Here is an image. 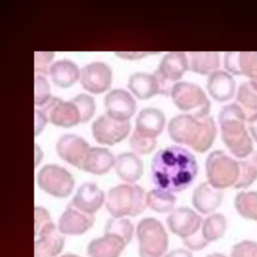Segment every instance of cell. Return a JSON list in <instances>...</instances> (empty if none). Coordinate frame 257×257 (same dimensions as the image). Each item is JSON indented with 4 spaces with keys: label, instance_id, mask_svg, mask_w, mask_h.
<instances>
[{
    "label": "cell",
    "instance_id": "1",
    "mask_svg": "<svg viewBox=\"0 0 257 257\" xmlns=\"http://www.w3.org/2000/svg\"><path fill=\"white\" fill-rule=\"evenodd\" d=\"M198 171L194 155L181 146H170L158 151L151 163L152 182L156 188L171 193L188 189Z\"/></svg>",
    "mask_w": 257,
    "mask_h": 257
},
{
    "label": "cell",
    "instance_id": "2",
    "mask_svg": "<svg viewBox=\"0 0 257 257\" xmlns=\"http://www.w3.org/2000/svg\"><path fill=\"white\" fill-rule=\"evenodd\" d=\"M168 134L176 144L189 146L197 153H206L215 142L217 125L211 115L199 118L181 113L170 119Z\"/></svg>",
    "mask_w": 257,
    "mask_h": 257
},
{
    "label": "cell",
    "instance_id": "3",
    "mask_svg": "<svg viewBox=\"0 0 257 257\" xmlns=\"http://www.w3.org/2000/svg\"><path fill=\"white\" fill-rule=\"evenodd\" d=\"M245 110L237 103L225 104L219 111L221 138L229 152L237 159H245L254 152L253 140L247 127Z\"/></svg>",
    "mask_w": 257,
    "mask_h": 257
},
{
    "label": "cell",
    "instance_id": "4",
    "mask_svg": "<svg viewBox=\"0 0 257 257\" xmlns=\"http://www.w3.org/2000/svg\"><path fill=\"white\" fill-rule=\"evenodd\" d=\"M105 207L112 218L140 215L148 207L147 193L136 184H120L110 188L105 197Z\"/></svg>",
    "mask_w": 257,
    "mask_h": 257
},
{
    "label": "cell",
    "instance_id": "5",
    "mask_svg": "<svg viewBox=\"0 0 257 257\" xmlns=\"http://www.w3.org/2000/svg\"><path fill=\"white\" fill-rule=\"evenodd\" d=\"M140 257H165L169 247L168 233L163 224L152 217L142 219L137 226Z\"/></svg>",
    "mask_w": 257,
    "mask_h": 257
},
{
    "label": "cell",
    "instance_id": "6",
    "mask_svg": "<svg viewBox=\"0 0 257 257\" xmlns=\"http://www.w3.org/2000/svg\"><path fill=\"white\" fill-rule=\"evenodd\" d=\"M207 182L213 187L224 190L234 187L239 178V161L222 150L211 152L205 162Z\"/></svg>",
    "mask_w": 257,
    "mask_h": 257
},
{
    "label": "cell",
    "instance_id": "7",
    "mask_svg": "<svg viewBox=\"0 0 257 257\" xmlns=\"http://www.w3.org/2000/svg\"><path fill=\"white\" fill-rule=\"evenodd\" d=\"M175 105L182 111L202 118L209 115L211 102L205 91L196 83L178 81L171 92Z\"/></svg>",
    "mask_w": 257,
    "mask_h": 257
},
{
    "label": "cell",
    "instance_id": "8",
    "mask_svg": "<svg viewBox=\"0 0 257 257\" xmlns=\"http://www.w3.org/2000/svg\"><path fill=\"white\" fill-rule=\"evenodd\" d=\"M36 182L43 192L55 198L68 197L75 185L74 178L70 172L55 164L43 166L37 173Z\"/></svg>",
    "mask_w": 257,
    "mask_h": 257
},
{
    "label": "cell",
    "instance_id": "9",
    "mask_svg": "<svg viewBox=\"0 0 257 257\" xmlns=\"http://www.w3.org/2000/svg\"><path fill=\"white\" fill-rule=\"evenodd\" d=\"M131 132L130 121H119L106 113L99 115L91 125L93 139L101 145L113 146L123 141Z\"/></svg>",
    "mask_w": 257,
    "mask_h": 257
},
{
    "label": "cell",
    "instance_id": "10",
    "mask_svg": "<svg viewBox=\"0 0 257 257\" xmlns=\"http://www.w3.org/2000/svg\"><path fill=\"white\" fill-rule=\"evenodd\" d=\"M79 82L81 86L92 94H100L108 90L112 83V70L102 61H93L80 69Z\"/></svg>",
    "mask_w": 257,
    "mask_h": 257
},
{
    "label": "cell",
    "instance_id": "11",
    "mask_svg": "<svg viewBox=\"0 0 257 257\" xmlns=\"http://www.w3.org/2000/svg\"><path fill=\"white\" fill-rule=\"evenodd\" d=\"M202 224L201 216L189 207L174 209L167 218V225L170 231L183 240L201 232Z\"/></svg>",
    "mask_w": 257,
    "mask_h": 257
},
{
    "label": "cell",
    "instance_id": "12",
    "mask_svg": "<svg viewBox=\"0 0 257 257\" xmlns=\"http://www.w3.org/2000/svg\"><path fill=\"white\" fill-rule=\"evenodd\" d=\"M40 109L46 114L48 120L56 126L68 128L80 123L78 108L71 100H63L53 96Z\"/></svg>",
    "mask_w": 257,
    "mask_h": 257
},
{
    "label": "cell",
    "instance_id": "13",
    "mask_svg": "<svg viewBox=\"0 0 257 257\" xmlns=\"http://www.w3.org/2000/svg\"><path fill=\"white\" fill-rule=\"evenodd\" d=\"M105 113L119 121H130L137 110V102L131 92L122 88L109 90L103 99Z\"/></svg>",
    "mask_w": 257,
    "mask_h": 257
},
{
    "label": "cell",
    "instance_id": "14",
    "mask_svg": "<svg viewBox=\"0 0 257 257\" xmlns=\"http://www.w3.org/2000/svg\"><path fill=\"white\" fill-rule=\"evenodd\" d=\"M89 149L87 142L74 134L62 135L55 144V151L58 157L79 170H81Z\"/></svg>",
    "mask_w": 257,
    "mask_h": 257
},
{
    "label": "cell",
    "instance_id": "15",
    "mask_svg": "<svg viewBox=\"0 0 257 257\" xmlns=\"http://www.w3.org/2000/svg\"><path fill=\"white\" fill-rule=\"evenodd\" d=\"M94 221V215L86 214L69 204L61 214L57 228L62 235L79 236L88 231Z\"/></svg>",
    "mask_w": 257,
    "mask_h": 257
},
{
    "label": "cell",
    "instance_id": "16",
    "mask_svg": "<svg viewBox=\"0 0 257 257\" xmlns=\"http://www.w3.org/2000/svg\"><path fill=\"white\" fill-rule=\"evenodd\" d=\"M35 257H58L64 247V237L53 222L35 233Z\"/></svg>",
    "mask_w": 257,
    "mask_h": 257
},
{
    "label": "cell",
    "instance_id": "17",
    "mask_svg": "<svg viewBox=\"0 0 257 257\" xmlns=\"http://www.w3.org/2000/svg\"><path fill=\"white\" fill-rule=\"evenodd\" d=\"M105 197L104 192L96 184L86 182L77 189L70 204L86 214L94 215L105 203Z\"/></svg>",
    "mask_w": 257,
    "mask_h": 257
},
{
    "label": "cell",
    "instance_id": "18",
    "mask_svg": "<svg viewBox=\"0 0 257 257\" xmlns=\"http://www.w3.org/2000/svg\"><path fill=\"white\" fill-rule=\"evenodd\" d=\"M189 69V57L182 51H172L165 54L154 72L161 78L176 84Z\"/></svg>",
    "mask_w": 257,
    "mask_h": 257
},
{
    "label": "cell",
    "instance_id": "19",
    "mask_svg": "<svg viewBox=\"0 0 257 257\" xmlns=\"http://www.w3.org/2000/svg\"><path fill=\"white\" fill-rule=\"evenodd\" d=\"M223 197V190L213 187L208 182H203L195 188L192 195V204L199 213L211 215L220 207Z\"/></svg>",
    "mask_w": 257,
    "mask_h": 257
},
{
    "label": "cell",
    "instance_id": "20",
    "mask_svg": "<svg viewBox=\"0 0 257 257\" xmlns=\"http://www.w3.org/2000/svg\"><path fill=\"white\" fill-rule=\"evenodd\" d=\"M210 96L218 102H226L236 94V81L231 73L218 69L208 76L206 83Z\"/></svg>",
    "mask_w": 257,
    "mask_h": 257
},
{
    "label": "cell",
    "instance_id": "21",
    "mask_svg": "<svg viewBox=\"0 0 257 257\" xmlns=\"http://www.w3.org/2000/svg\"><path fill=\"white\" fill-rule=\"evenodd\" d=\"M166 124V116L156 107H145L137 115L135 131L141 136L156 139L162 134Z\"/></svg>",
    "mask_w": 257,
    "mask_h": 257
},
{
    "label": "cell",
    "instance_id": "22",
    "mask_svg": "<svg viewBox=\"0 0 257 257\" xmlns=\"http://www.w3.org/2000/svg\"><path fill=\"white\" fill-rule=\"evenodd\" d=\"M126 245L121 237L104 232L103 236L90 241L86 252L88 257H119Z\"/></svg>",
    "mask_w": 257,
    "mask_h": 257
},
{
    "label": "cell",
    "instance_id": "23",
    "mask_svg": "<svg viewBox=\"0 0 257 257\" xmlns=\"http://www.w3.org/2000/svg\"><path fill=\"white\" fill-rule=\"evenodd\" d=\"M114 170L119 179L128 184L139 181L144 173V163L133 152H124L115 157Z\"/></svg>",
    "mask_w": 257,
    "mask_h": 257
},
{
    "label": "cell",
    "instance_id": "24",
    "mask_svg": "<svg viewBox=\"0 0 257 257\" xmlns=\"http://www.w3.org/2000/svg\"><path fill=\"white\" fill-rule=\"evenodd\" d=\"M114 163L115 158L109 150L101 147H90L81 170L93 175H104L114 167Z\"/></svg>",
    "mask_w": 257,
    "mask_h": 257
},
{
    "label": "cell",
    "instance_id": "25",
    "mask_svg": "<svg viewBox=\"0 0 257 257\" xmlns=\"http://www.w3.org/2000/svg\"><path fill=\"white\" fill-rule=\"evenodd\" d=\"M49 76L52 82L60 88H68L80 78L78 65L69 59H60L53 62Z\"/></svg>",
    "mask_w": 257,
    "mask_h": 257
},
{
    "label": "cell",
    "instance_id": "26",
    "mask_svg": "<svg viewBox=\"0 0 257 257\" xmlns=\"http://www.w3.org/2000/svg\"><path fill=\"white\" fill-rule=\"evenodd\" d=\"M127 87L139 99H149L159 94V83L154 73L134 72L128 77Z\"/></svg>",
    "mask_w": 257,
    "mask_h": 257
},
{
    "label": "cell",
    "instance_id": "27",
    "mask_svg": "<svg viewBox=\"0 0 257 257\" xmlns=\"http://www.w3.org/2000/svg\"><path fill=\"white\" fill-rule=\"evenodd\" d=\"M189 69L201 75H210L219 69L220 54L218 52H189Z\"/></svg>",
    "mask_w": 257,
    "mask_h": 257
},
{
    "label": "cell",
    "instance_id": "28",
    "mask_svg": "<svg viewBox=\"0 0 257 257\" xmlns=\"http://www.w3.org/2000/svg\"><path fill=\"white\" fill-rule=\"evenodd\" d=\"M227 225V219L223 214L213 213L203 221L201 233L208 243L215 242L225 235Z\"/></svg>",
    "mask_w": 257,
    "mask_h": 257
},
{
    "label": "cell",
    "instance_id": "29",
    "mask_svg": "<svg viewBox=\"0 0 257 257\" xmlns=\"http://www.w3.org/2000/svg\"><path fill=\"white\" fill-rule=\"evenodd\" d=\"M177 198L174 193L155 188L147 193V205L158 213H169L174 210Z\"/></svg>",
    "mask_w": 257,
    "mask_h": 257
},
{
    "label": "cell",
    "instance_id": "30",
    "mask_svg": "<svg viewBox=\"0 0 257 257\" xmlns=\"http://www.w3.org/2000/svg\"><path fill=\"white\" fill-rule=\"evenodd\" d=\"M237 213L244 219L257 222V191H241L234 199Z\"/></svg>",
    "mask_w": 257,
    "mask_h": 257
},
{
    "label": "cell",
    "instance_id": "31",
    "mask_svg": "<svg viewBox=\"0 0 257 257\" xmlns=\"http://www.w3.org/2000/svg\"><path fill=\"white\" fill-rule=\"evenodd\" d=\"M239 178L234 188L247 189L257 180V152L239 160Z\"/></svg>",
    "mask_w": 257,
    "mask_h": 257
},
{
    "label": "cell",
    "instance_id": "32",
    "mask_svg": "<svg viewBox=\"0 0 257 257\" xmlns=\"http://www.w3.org/2000/svg\"><path fill=\"white\" fill-rule=\"evenodd\" d=\"M239 75L248 78L250 84L257 90V51L239 52Z\"/></svg>",
    "mask_w": 257,
    "mask_h": 257
},
{
    "label": "cell",
    "instance_id": "33",
    "mask_svg": "<svg viewBox=\"0 0 257 257\" xmlns=\"http://www.w3.org/2000/svg\"><path fill=\"white\" fill-rule=\"evenodd\" d=\"M236 100L245 112H250V114L257 112V90L249 81L240 84L236 92Z\"/></svg>",
    "mask_w": 257,
    "mask_h": 257
},
{
    "label": "cell",
    "instance_id": "34",
    "mask_svg": "<svg viewBox=\"0 0 257 257\" xmlns=\"http://www.w3.org/2000/svg\"><path fill=\"white\" fill-rule=\"evenodd\" d=\"M104 232L121 237L127 244L134 235V225L127 218H110L104 227Z\"/></svg>",
    "mask_w": 257,
    "mask_h": 257
},
{
    "label": "cell",
    "instance_id": "35",
    "mask_svg": "<svg viewBox=\"0 0 257 257\" xmlns=\"http://www.w3.org/2000/svg\"><path fill=\"white\" fill-rule=\"evenodd\" d=\"M78 108L80 114V122L84 123L91 119L95 112L94 98L87 93H79L70 99Z\"/></svg>",
    "mask_w": 257,
    "mask_h": 257
},
{
    "label": "cell",
    "instance_id": "36",
    "mask_svg": "<svg viewBox=\"0 0 257 257\" xmlns=\"http://www.w3.org/2000/svg\"><path fill=\"white\" fill-rule=\"evenodd\" d=\"M51 95L50 85L43 75H35L34 78V103L36 106L43 107L49 102Z\"/></svg>",
    "mask_w": 257,
    "mask_h": 257
},
{
    "label": "cell",
    "instance_id": "37",
    "mask_svg": "<svg viewBox=\"0 0 257 257\" xmlns=\"http://www.w3.org/2000/svg\"><path fill=\"white\" fill-rule=\"evenodd\" d=\"M130 146L133 150V153H135L136 155H148L156 149L157 140L141 136L136 131H134V133L130 137Z\"/></svg>",
    "mask_w": 257,
    "mask_h": 257
},
{
    "label": "cell",
    "instance_id": "38",
    "mask_svg": "<svg viewBox=\"0 0 257 257\" xmlns=\"http://www.w3.org/2000/svg\"><path fill=\"white\" fill-rule=\"evenodd\" d=\"M231 257H257V242L242 240L236 243L230 253Z\"/></svg>",
    "mask_w": 257,
    "mask_h": 257
},
{
    "label": "cell",
    "instance_id": "39",
    "mask_svg": "<svg viewBox=\"0 0 257 257\" xmlns=\"http://www.w3.org/2000/svg\"><path fill=\"white\" fill-rule=\"evenodd\" d=\"M34 58V70L38 75L49 74L50 68L53 64L52 60L54 57L53 52L47 51H36Z\"/></svg>",
    "mask_w": 257,
    "mask_h": 257
},
{
    "label": "cell",
    "instance_id": "40",
    "mask_svg": "<svg viewBox=\"0 0 257 257\" xmlns=\"http://www.w3.org/2000/svg\"><path fill=\"white\" fill-rule=\"evenodd\" d=\"M34 215H35V233L39 232L43 227L52 223L49 212L43 207L36 206L34 210Z\"/></svg>",
    "mask_w": 257,
    "mask_h": 257
},
{
    "label": "cell",
    "instance_id": "41",
    "mask_svg": "<svg viewBox=\"0 0 257 257\" xmlns=\"http://www.w3.org/2000/svg\"><path fill=\"white\" fill-rule=\"evenodd\" d=\"M185 246L190 249V250H193V251H199V250H202L204 249L209 243L204 239L203 235L201 232H199L198 234L188 238V239H185L183 240Z\"/></svg>",
    "mask_w": 257,
    "mask_h": 257
},
{
    "label": "cell",
    "instance_id": "42",
    "mask_svg": "<svg viewBox=\"0 0 257 257\" xmlns=\"http://www.w3.org/2000/svg\"><path fill=\"white\" fill-rule=\"evenodd\" d=\"M48 118L46 116V114L38 108H35V136H38L44 128V126L46 125V123L48 122Z\"/></svg>",
    "mask_w": 257,
    "mask_h": 257
},
{
    "label": "cell",
    "instance_id": "43",
    "mask_svg": "<svg viewBox=\"0 0 257 257\" xmlns=\"http://www.w3.org/2000/svg\"><path fill=\"white\" fill-rule=\"evenodd\" d=\"M247 127L253 142L257 143V112L252 113L248 116Z\"/></svg>",
    "mask_w": 257,
    "mask_h": 257
},
{
    "label": "cell",
    "instance_id": "44",
    "mask_svg": "<svg viewBox=\"0 0 257 257\" xmlns=\"http://www.w3.org/2000/svg\"><path fill=\"white\" fill-rule=\"evenodd\" d=\"M165 257H193V255L187 249L178 248V249H174V250L170 251L169 253H167V255Z\"/></svg>",
    "mask_w": 257,
    "mask_h": 257
},
{
    "label": "cell",
    "instance_id": "45",
    "mask_svg": "<svg viewBox=\"0 0 257 257\" xmlns=\"http://www.w3.org/2000/svg\"><path fill=\"white\" fill-rule=\"evenodd\" d=\"M117 55H119V57L122 58H127V59H136V58H141L147 55V53L145 52H116Z\"/></svg>",
    "mask_w": 257,
    "mask_h": 257
},
{
    "label": "cell",
    "instance_id": "46",
    "mask_svg": "<svg viewBox=\"0 0 257 257\" xmlns=\"http://www.w3.org/2000/svg\"><path fill=\"white\" fill-rule=\"evenodd\" d=\"M206 257H227V256H225L224 254H221V253H212Z\"/></svg>",
    "mask_w": 257,
    "mask_h": 257
},
{
    "label": "cell",
    "instance_id": "47",
    "mask_svg": "<svg viewBox=\"0 0 257 257\" xmlns=\"http://www.w3.org/2000/svg\"><path fill=\"white\" fill-rule=\"evenodd\" d=\"M59 257H79L75 254H65V255H62V256H59Z\"/></svg>",
    "mask_w": 257,
    "mask_h": 257
}]
</instances>
